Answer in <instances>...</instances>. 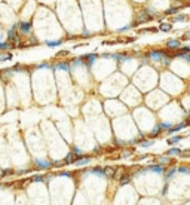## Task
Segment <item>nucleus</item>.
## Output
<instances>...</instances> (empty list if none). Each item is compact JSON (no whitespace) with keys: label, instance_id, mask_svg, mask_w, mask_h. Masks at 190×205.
<instances>
[{"label":"nucleus","instance_id":"obj_13","mask_svg":"<svg viewBox=\"0 0 190 205\" xmlns=\"http://www.w3.org/2000/svg\"><path fill=\"white\" fill-rule=\"evenodd\" d=\"M183 39H190V31L187 33V34H184V36H183Z\"/></svg>","mask_w":190,"mask_h":205},{"label":"nucleus","instance_id":"obj_8","mask_svg":"<svg viewBox=\"0 0 190 205\" xmlns=\"http://www.w3.org/2000/svg\"><path fill=\"white\" fill-rule=\"evenodd\" d=\"M178 141H180V137H174V138H171V140H168L169 144H175V143H178Z\"/></svg>","mask_w":190,"mask_h":205},{"label":"nucleus","instance_id":"obj_6","mask_svg":"<svg viewBox=\"0 0 190 205\" xmlns=\"http://www.w3.org/2000/svg\"><path fill=\"white\" fill-rule=\"evenodd\" d=\"M159 28H160L162 31H169V30L172 28V25H171V24H160Z\"/></svg>","mask_w":190,"mask_h":205},{"label":"nucleus","instance_id":"obj_10","mask_svg":"<svg viewBox=\"0 0 190 205\" xmlns=\"http://www.w3.org/2000/svg\"><path fill=\"white\" fill-rule=\"evenodd\" d=\"M178 152H180L178 149H172V150H169V152H168V155H169V156H171V155H177Z\"/></svg>","mask_w":190,"mask_h":205},{"label":"nucleus","instance_id":"obj_14","mask_svg":"<svg viewBox=\"0 0 190 205\" xmlns=\"http://www.w3.org/2000/svg\"><path fill=\"white\" fill-rule=\"evenodd\" d=\"M189 123H190V117H189V121H187V125H189Z\"/></svg>","mask_w":190,"mask_h":205},{"label":"nucleus","instance_id":"obj_7","mask_svg":"<svg viewBox=\"0 0 190 205\" xmlns=\"http://www.w3.org/2000/svg\"><path fill=\"white\" fill-rule=\"evenodd\" d=\"M129 180H131V177H129V175L122 177V178H120V184H126V183H129Z\"/></svg>","mask_w":190,"mask_h":205},{"label":"nucleus","instance_id":"obj_12","mask_svg":"<svg viewBox=\"0 0 190 205\" xmlns=\"http://www.w3.org/2000/svg\"><path fill=\"white\" fill-rule=\"evenodd\" d=\"M64 55H67V51H62V52H60V54H58V57H64Z\"/></svg>","mask_w":190,"mask_h":205},{"label":"nucleus","instance_id":"obj_4","mask_svg":"<svg viewBox=\"0 0 190 205\" xmlns=\"http://www.w3.org/2000/svg\"><path fill=\"white\" fill-rule=\"evenodd\" d=\"M64 162H65V163H73V162H74V153H68L67 156H65Z\"/></svg>","mask_w":190,"mask_h":205},{"label":"nucleus","instance_id":"obj_9","mask_svg":"<svg viewBox=\"0 0 190 205\" xmlns=\"http://www.w3.org/2000/svg\"><path fill=\"white\" fill-rule=\"evenodd\" d=\"M165 14H166V15H174V14H177V9H175V8H171V9H168Z\"/></svg>","mask_w":190,"mask_h":205},{"label":"nucleus","instance_id":"obj_3","mask_svg":"<svg viewBox=\"0 0 190 205\" xmlns=\"http://www.w3.org/2000/svg\"><path fill=\"white\" fill-rule=\"evenodd\" d=\"M168 48L169 49H178L180 48V42L178 40H169L168 42Z\"/></svg>","mask_w":190,"mask_h":205},{"label":"nucleus","instance_id":"obj_5","mask_svg":"<svg viewBox=\"0 0 190 205\" xmlns=\"http://www.w3.org/2000/svg\"><path fill=\"white\" fill-rule=\"evenodd\" d=\"M18 27H19V28H21L22 31H28V30L31 28V24H28V22H27V24H19V25H18Z\"/></svg>","mask_w":190,"mask_h":205},{"label":"nucleus","instance_id":"obj_1","mask_svg":"<svg viewBox=\"0 0 190 205\" xmlns=\"http://www.w3.org/2000/svg\"><path fill=\"white\" fill-rule=\"evenodd\" d=\"M152 18H153V14H150L149 9H143L137 15V22H146V21H150Z\"/></svg>","mask_w":190,"mask_h":205},{"label":"nucleus","instance_id":"obj_2","mask_svg":"<svg viewBox=\"0 0 190 205\" xmlns=\"http://www.w3.org/2000/svg\"><path fill=\"white\" fill-rule=\"evenodd\" d=\"M114 173H116V169H114L113 167H107V168H104V169H103V174H104V175H107V177H113Z\"/></svg>","mask_w":190,"mask_h":205},{"label":"nucleus","instance_id":"obj_11","mask_svg":"<svg viewBox=\"0 0 190 205\" xmlns=\"http://www.w3.org/2000/svg\"><path fill=\"white\" fill-rule=\"evenodd\" d=\"M181 19H187V16L186 15H180V16L175 18V21H181Z\"/></svg>","mask_w":190,"mask_h":205}]
</instances>
